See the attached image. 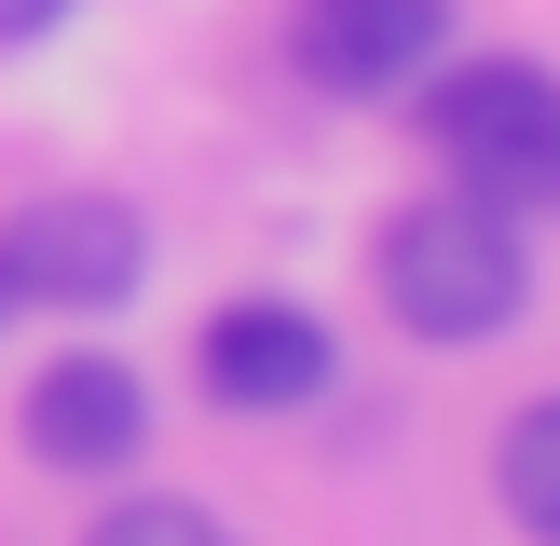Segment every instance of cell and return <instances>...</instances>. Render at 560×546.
Returning <instances> with one entry per match:
<instances>
[{
    "mask_svg": "<svg viewBox=\"0 0 560 546\" xmlns=\"http://www.w3.org/2000/svg\"><path fill=\"white\" fill-rule=\"evenodd\" d=\"M370 273H383V314H397L410 342H492V328H520V300H534L520 205H492V191H465V178L383 218Z\"/></svg>",
    "mask_w": 560,
    "mask_h": 546,
    "instance_id": "6da1fadb",
    "label": "cell"
},
{
    "mask_svg": "<svg viewBox=\"0 0 560 546\" xmlns=\"http://www.w3.org/2000/svg\"><path fill=\"white\" fill-rule=\"evenodd\" d=\"M424 136L465 191H492L520 218L560 191V82L534 55H438L424 69Z\"/></svg>",
    "mask_w": 560,
    "mask_h": 546,
    "instance_id": "7a4b0ae2",
    "label": "cell"
},
{
    "mask_svg": "<svg viewBox=\"0 0 560 546\" xmlns=\"http://www.w3.org/2000/svg\"><path fill=\"white\" fill-rule=\"evenodd\" d=\"M0 273H14V300L109 314V300H137V273H151V218H137L124 191H42V205H14V233H0Z\"/></svg>",
    "mask_w": 560,
    "mask_h": 546,
    "instance_id": "3957f363",
    "label": "cell"
},
{
    "mask_svg": "<svg viewBox=\"0 0 560 546\" xmlns=\"http://www.w3.org/2000/svg\"><path fill=\"white\" fill-rule=\"evenodd\" d=\"M191 355H206V396L219 410H315L328 382H342V342H328L301 300H219Z\"/></svg>",
    "mask_w": 560,
    "mask_h": 546,
    "instance_id": "277c9868",
    "label": "cell"
},
{
    "mask_svg": "<svg viewBox=\"0 0 560 546\" xmlns=\"http://www.w3.org/2000/svg\"><path fill=\"white\" fill-rule=\"evenodd\" d=\"M288 55L328 96H397V82H424L452 55V0H315Z\"/></svg>",
    "mask_w": 560,
    "mask_h": 546,
    "instance_id": "5b68a950",
    "label": "cell"
},
{
    "mask_svg": "<svg viewBox=\"0 0 560 546\" xmlns=\"http://www.w3.org/2000/svg\"><path fill=\"white\" fill-rule=\"evenodd\" d=\"M137 437H151V382L124 355H55L27 382V451L55 478H109V464H137Z\"/></svg>",
    "mask_w": 560,
    "mask_h": 546,
    "instance_id": "8992f818",
    "label": "cell"
},
{
    "mask_svg": "<svg viewBox=\"0 0 560 546\" xmlns=\"http://www.w3.org/2000/svg\"><path fill=\"white\" fill-rule=\"evenodd\" d=\"M492 464H506V519H520V533H560V396L520 410Z\"/></svg>",
    "mask_w": 560,
    "mask_h": 546,
    "instance_id": "52a82bcc",
    "label": "cell"
},
{
    "mask_svg": "<svg viewBox=\"0 0 560 546\" xmlns=\"http://www.w3.org/2000/svg\"><path fill=\"white\" fill-rule=\"evenodd\" d=\"M96 533L109 546H219V506H191V491H109Z\"/></svg>",
    "mask_w": 560,
    "mask_h": 546,
    "instance_id": "ba28073f",
    "label": "cell"
},
{
    "mask_svg": "<svg viewBox=\"0 0 560 546\" xmlns=\"http://www.w3.org/2000/svg\"><path fill=\"white\" fill-rule=\"evenodd\" d=\"M69 27V0H0V41H55Z\"/></svg>",
    "mask_w": 560,
    "mask_h": 546,
    "instance_id": "9c48e42d",
    "label": "cell"
},
{
    "mask_svg": "<svg viewBox=\"0 0 560 546\" xmlns=\"http://www.w3.org/2000/svg\"><path fill=\"white\" fill-rule=\"evenodd\" d=\"M0 314H14V273H0Z\"/></svg>",
    "mask_w": 560,
    "mask_h": 546,
    "instance_id": "30bf717a",
    "label": "cell"
}]
</instances>
